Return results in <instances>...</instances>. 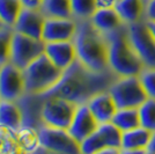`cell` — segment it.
<instances>
[{
  "label": "cell",
  "instance_id": "d4e9b609",
  "mask_svg": "<svg viewBox=\"0 0 155 154\" xmlns=\"http://www.w3.org/2000/svg\"><path fill=\"white\" fill-rule=\"evenodd\" d=\"M13 35L14 28L8 26L0 27V67L11 62Z\"/></svg>",
  "mask_w": 155,
  "mask_h": 154
},
{
  "label": "cell",
  "instance_id": "83f0119b",
  "mask_svg": "<svg viewBox=\"0 0 155 154\" xmlns=\"http://www.w3.org/2000/svg\"><path fill=\"white\" fill-rule=\"evenodd\" d=\"M107 147L105 142H104L103 137L98 131L93 132L91 136H88L84 140L80 142V148H81V153L84 154H95L100 153L102 149Z\"/></svg>",
  "mask_w": 155,
  "mask_h": 154
},
{
  "label": "cell",
  "instance_id": "4fadbf2b",
  "mask_svg": "<svg viewBox=\"0 0 155 154\" xmlns=\"http://www.w3.org/2000/svg\"><path fill=\"white\" fill-rule=\"evenodd\" d=\"M100 125L96 118L91 114L89 107L86 104H79L70 128L67 129L71 136L77 141L81 142L88 136L95 132Z\"/></svg>",
  "mask_w": 155,
  "mask_h": 154
},
{
  "label": "cell",
  "instance_id": "e575fe53",
  "mask_svg": "<svg viewBox=\"0 0 155 154\" xmlns=\"http://www.w3.org/2000/svg\"><path fill=\"white\" fill-rule=\"evenodd\" d=\"M1 26H4V25H2V23H1V21H0V27Z\"/></svg>",
  "mask_w": 155,
  "mask_h": 154
},
{
  "label": "cell",
  "instance_id": "d6986e66",
  "mask_svg": "<svg viewBox=\"0 0 155 154\" xmlns=\"http://www.w3.org/2000/svg\"><path fill=\"white\" fill-rule=\"evenodd\" d=\"M91 22L98 30L108 34L119 28L123 23H125L119 14L117 13L115 7H105V8H97L96 12L91 18Z\"/></svg>",
  "mask_w": 155,
  "mask_h": 154
},
{
  "label": "cell",
  "instance_id": "277c9868",
  "mask_svg": "<svg viewBox=\"0 0 155 154\" xmlns=\"http://www.w3.org/2000/svg\"><path fill=\"white\" fill-rule=\"evenodd\" d=\"M22 71L26 93L31 94H43L51 89L59 81L64 72L53 64L45 53L36 58Z\"/></svg>",
  "mask_w": 155,
  "mask_h": 154
},
{
  "label": "cell",
  "instance_id": "603a6c76",
  "mask_svg": "<svg viewBox=\"0 0 155 154\" xmlns=\"http://www.w3.org/2000/svg\"><path fill=\"white\" fill-rule=\"evenodd\" d=\"M23 8L21 0H0V21L4 26L14 28L16 19Z\"/></svg>",
  "mask_w": 155,
  "mask_h": 154
},
{
  "label": "cell",
  "instance_id": "9c48e42d",
  "mask_svg": "<svg viewBox=\"0 0 155 154\" xmlns=\"http://www.w3.org/2000/svg\"><path fill=\"white\" fill-rule=\"evenodd\" d=\"M129 35L143 66L155 69V39L147 29L145 20L129 25Z\"/></svg>",
  "mask_w": 155,
  "mask_h": 154
},
{
  "label": "cell",
  "instance_id": "7c38bea8",
  "mask_svg": "<svg viewBox=\"0 0 155 154\" xmlns=\"http://www.w3.org/2000/svg\"><path fill=\"white\" fill-rule=\"evenodd\" d=\"M78 22L73 18H45L42 39L44 42L73 41Z\"/></svg>",
  "mask_w": 155,
  "mask_h": 154
},
{
  "label": "cell",
  "instance_id": "7402d4cb",
  "mask_svg": "<svg viewBox=\"0 0 155 154\" xmlns=\"http://www.w3.org/2000/svg\"><path fill=\"white\" fill-rule=\"evenodd\" d=\"M41 11L45 18H72L71 0H43Z\"/></svg>",
  "mask_w": 155,
  "mask_h": 154
},
{
  "label": "cell",
  "instance_id": "e0dca14e",
  "mask_svg": "<svg viewBox=\"0 0 155 154\" xmlns=\"http://www.w3.org/2000/svg\"><path fill=\"white\" fill-rule=\"evenodd\" d=\"M153 132L143 126L124 131L122 138V153H147Z\"/></svg>",
  "mask_w": 155,
  "mask_h": 154
},
{
  "label": "cell",
  "instance_id": "44dd1931",
  "mask_svg": "<svg viewBox=\"0 0 155 154\" xmlns=\"http://www.w3.org/2000/svg\"><path fill=\"white\" fill-rule=\"evenodd\" d=\"M111 122L122 131H129L132 129L141 126L140 124V115L139 108H123L117 109L116 114L114 115Z\"/></svg>",
  "mask_w": 155,
  "mask_h": 154
},
{
  "label": "cell",
  "instance_id": "5b68a950",
  "mask_svg": "<svg viewBox=\"0 0 155 154\" xmlns=\"http://www.w3.org/2000/svg\"><path fill=\"white\" fill-rule=\"evenodd\" d=\"M108 90L118 109L139 108L148 99L139 75L119 77Z\"/></svg>",
  "mask_w": 155,
  "mask_h": 154
},
{
  "label": "cell",
  "instance_id": "5bb4252c",
  "mask_svg": "<svg viewBox=\"0 0 155 154\" xmlns=\"http://www.w3.org/2000/svg\"><path fill=\"white\" fill-rule=\"evenodd\" d=\"M45 16L41 9L23 7L14 25V30L34 38L42 39Z\"/></svg>",
  "mask_w": 155,
  "mask_h": 154
},
{
  "label": "cell",
  "instance_id": "7a4b0ae2",
  "mask_svg": "<svg viewBox=\"0 0 155 154\" xmlns=\"http://www.w3.org/2000/svg\"><path fill=\"white\" fill-rule=\"evenodd\" d=\"M73 42L78 59L94 71H109V42L105 34L98 30L91 19L78 20Z\"/></svg>",
  "mask_w": 155,
  "mask_h": 154
},
{
  "label": "cell",
  "instance_id": "cb8c5ba5",
  "mask_svg": "<svg viewBox=\"0 0 155 154\" xmlns=\"http://www.w3.org/2000/svg\"><path fill=\"white\" fill-rule=\"evenodd\" d=\"M97 131L103 137L107 147H116L122 149V138L123 131L116 126L112 122L101 123L97 128Z\"/></svg>",
  "mask_w": 155,
  "mask_h": 154
},
{
  "label": "cell",
  "instance_id": "4dcf8cb0",
  "mask_svg": "<svg viewBox=\"0 0 155 154\" xmlns=\"http://www.w3.org/2000/svg\"><path fill=\"white\" fill-rule=\"evenodd\" d=\"M23 7L28 8H34V9H41L43 0H21Z\"/></svg>",
  "mask_w": 155,
  "mask_h": 154
},
{
  "label": "cell",
  "instance_id": "6da1fadb",
  "mask_svg": "<svg viewBox=\"0 0 155 154\" xmlns=\"http://www.w3.org/2000/svg\"><path fill=\"white\" fill-rule=\"evenodd\" d=\"M118 78L114 71H94L77 59L64 70L58 82L42 95L64 97L78 105L86 104L97 93L109 89Z\"/></svg>",
  "mask_w": 155,
  "mask_h": 154
},
{
  "label": "cell",
  "instance_id": "ac0fdd59",
  "mask_svg": "<svg viewBox=\"0 0 155 154\" xmlns=\"http://www.w3.org/2000/svg\"><path fill=\"white\" fill-rule=\"evenodd\" d=\"M146 0H119L115 5V9L125 23L131 25L145 20Z\"/></svg>",
  "mask_w": 155,
  "mask_h": 154
},
{
  "label": "cell",
  "instance_id": "d590c367",
  "mask_svg": "<svg viewBox=\"0 0 155 154\" xmlns=\"http://www.w3.org/2000/svg\"><path fill=\"white\" fill-rule=\"evenodd\" d=\"M146 1H147V0H146Z\"/></svg>",
  "mask_w": 155,
  "mask_h": 154
},
{
  "label": "cell",
  "instance_id": "9a60e30c",
  "mask_svg": "<svg viewBox=\"0 0 155 154\" xmlns=\"http://www.w3.org/2000/svg\"><path fill=\"white\" fill-rule=\"evenodd\" d=\"M44 53L53 64L63 71L78 59L77 49L73 41L46 42Z\"/></svg>",
  "mask_w": 155,
  "mask_h": 154
},
{
  "label": "cell",
  "instance_id": "ba28073f",
  "mask_svg": "<svg viewBox=\"0 0 155 154\" xmlns=\"http://www.w3.org/2000/svg\"><path fill=\"white\" fill-rule=\"evenodd\" d=\"M45 42L43 39L34 38L14 30L12 42L11 63L25 70L31 62L44 53Z\"/></svg>",
  "mask_w": 155,
  "mask_h": 154
},
{
  "label": "cell",
  "instance_id": "f546056e",
  "mask_svg": "<svg viewBox=\"0 0 155 154\" xmlns=\"http://www.w3.org/2000/svg\"><path fill=\"white\" fill-rule=\"evenodd\" d=\"M145 19L155 20V0H147Z\"/></svg>",
  "mask_w": 155,
  "mask_h": 154
},
{
  "label": "cell",
  "instance_id": "3957f363",
  "mask_svg": "<svg viewBox=\"0 0 155 154\" xmlns=\"http://www.w3.org/2000/svg\"><path fill=\"white\" fill-rule=\"evenodd\" d=\"M109 42V66L118 77L139 75L145 69L129 35V25L123 23L105 34Z\"/></svg>",
  "mask_w": 155,
  "mask_h": 154
},
{
  "label": "cell",
  "instance_id": "8fae6325",
  "mask_svg": "<svg viewBox=\"0 0 155 154\" xmlns=\"http://www.w3.org/2000/svg\"><path fill=\"white\" fill-rule=\"evenodd\" d=\"M45 97L42 94L25 93L16 101L22 112V129L31 130L37 132L42 125H44L42 119V109Z\"/></svg>",
  "mask_w": 155,
  "mask_h": 154
},
{
  "label": "cell",
  "instance_id": "836d02e7",
  "mask_svg": "<svg viewBox=\"0 0 155 154\" xmlns=\"http://www.w3.org/2000/svg\"><path fill=\"white\" fill-rule=\"evenodd\" d=\"M147 153L155 154V132H153L150 141H149L148 146H147Z\"/></svg>",
  "mask_w": 155,
  "mask_h": 154
},
{
  "label": "cell",
  "instance_id": "52a82bcc",
  "mask_svg": "<svg viewBox=\"0 0 155 154\" xmlns=\"http://www.w3.org/2000/svg\"><path fill=\"white\" fill-rule=\"evenodd\" d=\"M45 101L42 109L43 123L60 129L70 128L78 104L59 96H44Z\"/></svg>",
  "mask_w": 155,
  "mask_h": 154
},
{
  "label": "cell",
  "instance_id": "f1b7e54d",
  "mask_svg": "<svg viewBox=\"0 0 155 154\" xmlns=\"http://www.w3.org/2000/svg\"><path fill=\"white\" fill-rule=\"evenodd\" d=\"M142 86L146 90L148 97L155 99V69H147L145 67L139 74Z\"/></svg>",
  "mask_w": 155,
  "mask_h": 154
},
{
  "label": "cell",
  "instance_id": "2e32d148",
  "mask_svg": "<svg viewBox=\"0 0 155 154\" xmlns=\"http://www.w3.org/2000/svg\"><path fill=\"white\" fill-rule=\"evenodd\" d=\"M87 105L89 107L91 114L100 124L111 122L112 117L118 109L109 90L97 93L87 102Z\"/></svg>",
  "mask_w": 155,
  "mask_h": 154
},
{
  "label": "cell",
  "instance_id": "484cf974",
  "mask_svg": "<svg viewBox=\"0 0 155 154\" xmlns=\"http://www.w3.org/2000/svg\"><path fill=\"white\" fill-rule=\"evenodd\" d=\"M72 18L74 20L91 19L96 12V0H71Z\"/></svg>",
  "mask_w": 155,
  "mask_h": 154
},
{
  "label": "cell",
  "instance_id": "8992f818",
  "mask_svg": "<svg viewBox=\"0 0 155 154\" xmlns=\"http://www.w3.org/2000/svg\"><path fill=\"white\" fill-rule=\"evenodd\" d=\"M36 135L38 145L46 152L64 154L81 153L80 142L75 140L66 129L54 128L44 124L36 132Z\"/></svg>",
  "mask_w": 155,
  "mask_h": 154
},
{
  "label": "cell",
  "instance_id": "d6a6232c",
  "mask_svg": "<svg viewBox=\"0 0 155 154\" xmlns=\"http://www.w3.org/2000/svg\"><path fill=\"white\" fill-rule=\"evenodd\" d=\"M145 23H146V27H147V29L149 30V32L152 34V36L155 39V20L145 19Z\"/></svg>",
  "mask_w": 155,
  "mask_h": 154
},
{
  "label": "cell",
  "instance_id": "30bf717a",
  "mask_svg": "<svg viewBox=\"0 0 155 154\" xmlns=\"http://www.w3.org/2000/svg\"><path fill=\"white\" fill-rule=\"evenodd\" d=\"M26 93L23 71L13 63L0 67V100L16 102Z\"/></svg>",
  "mask_w": 155,
  "mask_h": 154
},
{
  "label": "cell",
  "instance_id": "4316f807",
  "mask_svg": "<svg viewBox=\"0 0 155 154\" xmlns=\"http://www.w3.org/2000/svg\"><path fill=\"white\" fill-rule=\"evenodd\" d=\"M141 126L152 132H155V99L148 97L139 107Z\"/></svg>",
  "mask_w": 155,
  "mask_h": 154
},
{
  "label": "cell",
  "instance_id": "ffe728a7",
  "mask_svg": "<svg viewBox=\"0 0 155 154\" xmlns=\"http://www.w3.org/2000/svg\"><path fill=\"white\" fill-rule=\"evenodd\" d=\"M0 124L14 131L22 129V112L18 103L0 100Z\"/></svg>",
  "mask_w": 155,
  "mask_h": 154
},
{
  "label": "cell",
  "instance_id": "1f68e13d",
  "mask_svg": "<svg viewBox=\"0 0 155 154\" xmlns=\"http://www.w3.org/2000/svg\"><path fill=\"white\" fill-rule=\"evenodd\" d=\"M119 0H96L97 8H105V7H115Z\"/></svg>",
  "mask_w": 155,
  "mask_h": 154
}]
</instances>
